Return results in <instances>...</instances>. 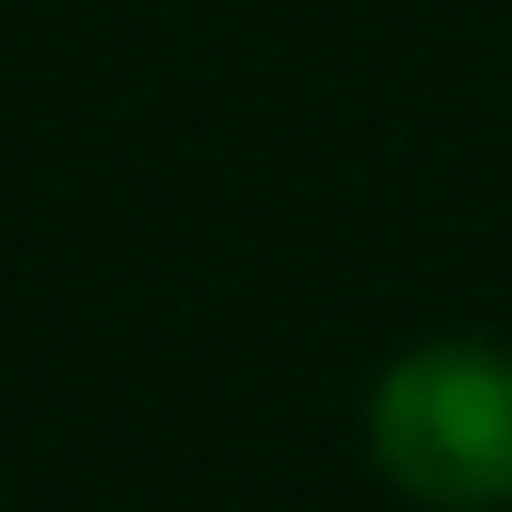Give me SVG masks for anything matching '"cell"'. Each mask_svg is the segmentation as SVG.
<instances>
[{"label": "cell", "mask_w": 512, "mask_h": 512, "mask_svg": "<svg viewBox=\"0 0 512 512\" xmlns=\"http://www.w3.org/2000/svg\"><path fill=\"white\" fill-rule=\"evenodd\" d=\"M368 464L424 512H512V352L424 336L368 384Z\"/></svg>", "instance_id": "obj_1"}]
</instances>
